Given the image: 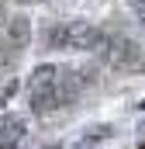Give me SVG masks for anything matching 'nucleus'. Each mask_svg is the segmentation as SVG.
I'll return each mask as SVG.
<instances>
[{
    "instance_id": "nucleus-1",
    "label": "nucleus",
    "mask_w": 145,
    "mask_h": 149,
    "mask_svg": "<svg viewBox=\"0 0 145 149\" xmlns=\"http://www.w3.org/2000/svg\"><path fill=\"white\" fill-rule=\"evenodd\" d=\"M104 31L93 28L90 21H62L55 28H48V45L52 49H72V52H100Z\"/></svg>"
},
{
    "instance_id": "nucleus-2",
    "label": "nucleus",
    "mask_w": 145,
    "mask_h": 149,
    "mask_svg": "<svg viewBox=\"0 0 145 149\" xmlns=\"http://www.w3.org/2000/svg\"><path fill=\"white\" fill-rule=\"evenodd\" d=\"M97 56H100L107 66L121 70V73H135V70H142V63H145L138 42H131L128 35H107Z\"/></svg>"
},
{
    "instance_id": "nucleus-3",
    "label": "nucleus",
    "mask_w": 145,
    "mask_h": 149,
    "mask_svg": "<svg viewBox=\"0 0 145 149\" xmlns=\"http://www.w3.org/2000/svg\"><path fill=\"white\" fill-rule=\"evenodd\" d=\"M28 42H31V21L28 17H10V24H7V31H3V49L10 52V56H21L24 49H28Z\"/></svg>"
},
{
    "instance_id": "nucleus-4",
    "label": "nucleus",
    "mask_w": 145,
    "mask_h": 149,
    "mask_svg": "<svg viewBox=\"0 0 145 149\" xmlns=\"http://www.w3.org/2000/svg\"><path fill=\"white\" fill-rule=\"evenodd\" d=\"M24 135H28V121L21 114H7L0 121V149H21Z\"/></svg>"
},
{
    "instance_id": "nucleus-5",
    "label": "nucleus",
    "mask_w": 145,
    "mask_h": 149,
    "mask_svg": "<svg viewBox=\"0 0 145 149\" xmlns=\"http://www.w3.org/2000/svg\"><path fill=\"white\" fill-rule=\"evenodd\" d=\"M62 73H66V66H55V63H41L35 73H31V80H28V94H31V90H48V87H59Z\"/></svg>"
},
{
    "instance_id": "nucleus-6",
    "label": "nucleus",
    "mask_w": 145,
    "mask_h": 149,
    "mask_svg": "<svg viewBox=\"0 0 145 149\" xmlns=\"http://www.w3.org/2000/svg\"><path fill=\"white\" fill-rule=\"evenodd\" d=\"M131 10H135V17L145 24V0H131Z\"/></svg>"
}]
</instances>
